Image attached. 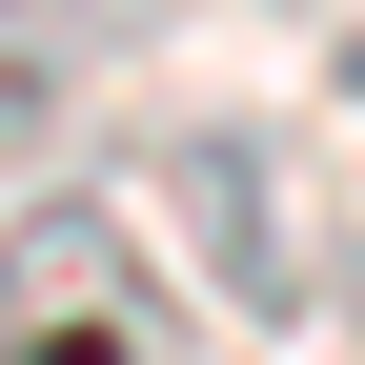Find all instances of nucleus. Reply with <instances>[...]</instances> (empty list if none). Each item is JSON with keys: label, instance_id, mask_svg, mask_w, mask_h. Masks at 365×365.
Here are the masks:
<instances>
[{"label": "nucleus", "instance_id": "obj_1", "mask_svg": "<svg viewBox=\"0 0 365 365\" xmlns=\"http://www.w3.org/2000/svg\"><path fill=\"white\" fill-rule=\"evenodd\" d=\"M163 203H182V244H203V284L244 304V325H304V304H325V223H304V182H284L264 122H182Z\"/></svg>", "mask_w": 365, "mask_h": 365}, {"label": "nucleus", "instance_id": "obj_2", "mask_svg": "<svg viewBox=\"0 0 365 365\" xmlns=\"http://www.w3.org/2000/svg\"><path fill=\"white\" fill-rule=\"evenodd\" d=\"M0 365H143V284H122L102 203H21L0 223Z\"/></svg>", "mask_w": 365, "mask_h": 365}, {"label": "nucleus", "instance_id": "obj_3", "mask_svg": "<svg viewBox=\"0 0 365 365\" xmlns=\"http://www.w3.org/2000/svg\"><path fill=\"white\" fill-rule=\"evenodd\" d=\"M345 102H365V41H345Z\"/></svg>", "mask_w": 365, "mask_h": 365}]
</instances>
